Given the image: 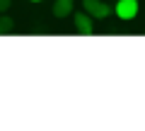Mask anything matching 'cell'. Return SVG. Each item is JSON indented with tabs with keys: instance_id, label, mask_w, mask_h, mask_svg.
<instances>
[{
	"instance_id": "6da1fadb",
	"label": "cell",
	"mask_w": 145,
	"mask_h": 131,
	"mask_svg": "<svg viewBox=\"0 0 145 131\" xmlns=\"http://www.w3.org/2000/svg\"><path fill=\"white\" fill-rule=\"evenodd\" d=\"M138 10H140L138 0H116V5H114V10H111V12H114V15L119 17V20L131 22V20H135Z\"/></svg>"
},
{
	"instance_id": "7a4b0ae2",
	"label": "cell",
	"mask_w": 145,
	"mask_h": 131,
	"mask_svg": "<svg viewBox=\"0 0 145 131\" xmlns=\"http://www.w3.org/2000/svg\"><path fill=\"white\" fill-rule=\"evenodd\" d=\"M82 10L94 20H106L111 15V7L106 3H102V0H82Z\"/></svg>"
},
{
	"instance_id": "3957f363",
	"label": "cell",
	"mask_w": 145,
	"mask_h": 131,
	"mask_svg": "<svg viewBox=\"0 0 145 131\" xmlns=\"http://www.w3.org/2000/svg\"><path fill=\"white\" fill-rule=\"evenodd\" d=\"M72 5H75V0H53V17L56 20H65L68 15H72Z\"/></svg>"
},
{
	"instance_id": "277c9868",
	"label": "cell",
	"mask_w": 145,
	"mask_h": 131,
	"mask_svg": "<svg viewBox=\"0 0 145 131\" xmlns=\"http://www.w3.org/2000/svg\"><path fill=\"white\" fill-rule=\"evenodd\" d=\"M72 22H75V29L80 32V34H92L94 32V27H92V17L87 15V12H78V15L72 17Z\"/></svg>"
},
{
	"instance_id": "5b68a950",
	"label": "cell",
	"mask_w": 145,
	"mask_h": 131,
	"mask_svg": "<svg viewBox=\"0 0 145 131\" xmlns=\"http://www.w3.org/2000/svg\"><path fill=\"white\" fill-rule=\"evenodd\" d=\"M12 29H15V20L5 12H0V34H10Z\"/></svg>"
},
{
	"instance_id": "8992f818",
	"label": "cell",
	"mask_w": 145,
	"mask_h": 131,
	"mask_svg": "<svg viewBox=\"0 0 145 131\" xmlns=\"http://www.w3.org/2000/svg\"><path fill=\"white\" fill-rule=\"evenodd\" d=\"M12 7V0H0V12H7Z\"/></svg>"
},
{
	"instance_id": "52a82bcc",
	"label": "cell",
	"mask_w": 145,
	"mask_h": 131,
	"mask_svg": "<svg viewBox=\"0 0 145 131\" xmlns=\"http://www.w3.org/2000/svg\"><path fill=\"white\" fill-rule=\"evenodd\" d=\"M29 3H41V0H29Z\"/></svg>"
}]
</instances>
